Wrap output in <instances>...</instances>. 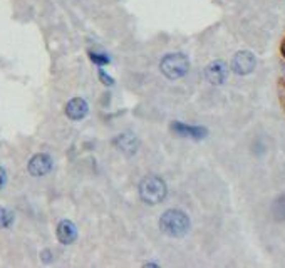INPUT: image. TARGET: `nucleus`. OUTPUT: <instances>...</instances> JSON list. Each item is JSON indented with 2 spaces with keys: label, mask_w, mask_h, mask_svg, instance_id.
Instances as JSON below:
<instances>
[{
  "label": "nucleus",
  "mask_w": 285,
  "mask_h": 268,
  "mask_svg": "<svg viewBox=\"0 0 285 268\" xmlns=\"http://www.w3.org/2000/svg\"><path fill=\"white\" fill-rule=\"evenodd\" d=\"M159 228L163 230L168 237L173 238H181L185 237L190 230V218L186 216V213L180 210H168L161 214L159 218Z\"/></svg>",
  "instance_id": "f257e3e1"
},
{
  "label": "nucleus",
  "mask_w": 285,
  "mask_h": 268,
  "mask_svg": "<svg viewBox=\"0 0 285 268\" xmlns=\"http://www.w3.org/2000/svg\"><path fill=\"white\" fill-rule=\"evenodd\" d=\"M139 196L148 205H158L166 198V183L159 176H144L139 181Z\"/></svg>",
  "instance_id": "f03ea898"
},
{
  "label": "nucleus",
  "mask_w": 285,
  "mask_h": 268,
  "mask_svg": "<svg viewBox=\"0 0 285 268\" xmlns=\"http://www.w3.org/2000/svg\"><path fill=\"white\" fill-rule=\"evenodd\" d=\"M188 67H190V62H188V59L183 54H168L159 62L161 72L168 79L183 77L188 72Z\"/></svg>",
  "instance_id": "7ed1b4c3"
},
{
  "label": "nucleus",
  "mask_w": 285,
  "mask_h": 268,
  "mask_svg": "<svg viewBox=\"0 0 285 268\" xmlns=\"http://www.w3.org/2000/svg\"><path fill=\"white\" fill-rule=\"evenodd\" d=\"M54 166V161L49 154L46 153H39V154H34L30 159H29V164H27V171L35 176V178H40V176H46L51 173Z\"/></svg>",
  "instance_id": "20e7f679"
},
{
  "label": "nucleus",
  "mask_w": 285,
  "mask_h": 268,
  "mask_svg": "<svg viewBox=\"0 0 285 268\" xmlns=\"http://www.w3.org/2000/svg\"><path fill=\"white\" fill-rule=\"evenodd\" d=\"M232 69L238 76H247V74H250L255 69V56L249 51L236 52L232 62Z\"/></svg>",
  "instance_id": "39448f33"
},
{
  "label": "nucleus",
  "mask_w": 285,
  "mask_h": 268,
  "mask_svg": "<svg viewBox=\"0 0 285 268\" xmlns=\"http://www.w3.org/2000/svg\"><path fill=\"white\" fill-rule=\"evenodd\" d=\"M205 76L208 79V82H212L213 85L223 84L228 77V67L223 61H215L207 67Z\"/></svg>",
  "instance_id": "423d86ee"
},
{
  "label": "nucleus",
  "mask_w": 285,
  "mask_h": 268,
  "mask_svg": "<svg viewBox=\"0 0 285 268\" xmlns=\"http://www.w3.org/2000/svg\"><path fill=\"white\" fill-rule=\"evenodd\" d=\"M56 235H57V240L61 241L62 245H71L77 240L79 233H77V227L71 219H62V221L57 225Z\"/></svg>",
  "instance_id": "0eeeda50"
},
{
  "label": "nucleus",
  "mask_w": 285,
  "mask_h": 268,
  "mask_svg": "<svg viewBox=\"0 0 285 268\" xmlns=\"http://www.w3.org/2000/svg\"><path fill=\"white\" fill-rule=\"evenodd\" d=\"M89 112V106L84 99L80 98H74L66 104V116L71 121H80L88 116Z\"/></svg>",
  "instance_id": "6e6552de"
},
{
  "label": "nucleus",
  "mask_w": 285,
  "mask_h": 268,
  "mask_svg": "<svg viewBox=\"0 0 285 268\" xmlns=\"http://www.w3.org/2000/svg\"><path fill=\"white\" fill-rule=\"evenodd\" d=\"M114 146L119 149L121 153L134 154L139 148V141L133 132H123L114 139Z\"/></svg>",
  "instance_id": "1a4fd4ad"
},
{
  "label": "nucleus",
  "mask_w": 285,
  "mask_h": 268,
  "mask_svg": "<svg viewBox=\"0 0 285 268\" xmlns=\"http://www.w3.org/2000/svg\"><path fill=\"white\" fill-rule=\"evenodd\" d=\"M171 129L175 132H178L180 136L198 138V139L207 134V129H203L200 126H186V124H181V122H173V124H171Z\"/></svg>",
  "instance_id": "9d476101"
},
{
  "label": "nucleus",
  "mask_w": 285,
  "mask_h": 268,
  "mask_svg": "<svg viewBox=\"0 0 285 268\" xmlns=\"http://www.w3.org/2000/svg\"><path fill=\"white\" fill-rule=\"evenodd\" d=\"M272 211H273V216H275L277 219L285 221V193L278 196L275 201H273Z\"/></svg>",
  "instance_id": "9b49d317"
},
{
  "label": "nucleus",
  "mask_w": 285,
  "mask_h": 268,
  "mask_svg": "<svg viewBox=\"0 0 285 268\" xmlns=\"http://www.w3.org/2000/svg\"><path fill=\"white\" fill-rule=\"evenodd\" d=\"M14 213L7 208H0V228H10L14 225Z\"/></svg>",
  "instance_id": "f8f14e48"
},
{
  "label": "nucleus",
  "mask_w": 285,
  "mask_h": 268,
  "mask_svg": "<svg viewBox=\"0 0 285 268\" xmlns=\"http://www.w3.org/2000/svg\"><path fill=\"white\" fill-rule=\"evenodd\" d=\"M89 57L91 61H93L94 64H98V66H104V64H109L111 59L106 56V54H99V52H89Z\"/></svg>",
  "instance_id": "ddd939ff"
},
{
  "label": "nucleus",
  "mask_w": 285,
  "mask_h": 268,
  "mask_svg": "<svg viewBox=\"0 0 285 268\" xmlns=\"http://www.w3.org/2000/svg\"><path fill=\"white\" fill-rule=\"evenodd\" d=\"M99 79L103 80V82H104L106 85H112V84H114V79L107 76V74L103 71V69H101V71H99Z\"/></svg>",
  "instance_id": "4468645a"
},
{
  "label": "nucleus",
  "mask_w": 285,
  "mask_h": 268,
  "mask_svg": "<svg viewBox=\"0 0 285 268\" xmlns=\"http://www.w3.org/2000/svg\"><path fill=\"white\" fill-rule=\"evenodd\" d=\"M5 185H7V171L0 166V190H2Z\"/></svg>",
  "instance_id": "2eb2a0df"
},
{
  "label": "nucleus",
  "mask_w": 285,
  "mask_h": 268,
  "mask_svg": "<svg viewBox=\"0 0 285 268\" xmlns=\"http://www.w3.org/2000/svg\"><path fill=\"white\" fill-rule=\"evenodd\" d=\"M51 250H46V251H42V260L44 261H51Z\"/></svg>",
  "instance_id": "dca6fc26"
}]
</instances>
